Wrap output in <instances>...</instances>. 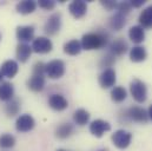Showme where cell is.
I'll return each instance as SVG.
<instances>
[{
    "label": "cell",
    "instance_id": "obj_3",
    "mask_svg": "<svg viewBox=\"0 0 152 151\" xmlns=\"http://www.w3.org/2000/svg\"><path fill=\"white\" fill-rule=\"evenodd\" d=\"M130 92L137 103H144L148 98V87L140 79H133L130 84Z\"/></svg>",
    "mask_w": 152,
    "mask_h": 151
},
{
    "label": "cell",
    "instance_id": "obj_10",
    "mask_svg": "<svg viewBox=\"0 0 152 151\" xmlns=\"http://www.w3.org/2000/svg\"><path fill=\"white\" fill-rule=\"evenodd\" d=\"M115 80H117V77H115V71L113 69H107V70H104L99 78H98V81H99V85L103 87V89H110L114 86L115 84Z\"/></svg>",
    "mask_w": 152,
    "mask_h": 151
},
{
    "label": "cell",
    "instance_id": "obj_8",
    "mask_svg": "<svg viewBox=\"0 0 152 151\" xmlns=\"http://www.w3.org/2000/svg\"><path fill=\"white\" fill-rule=\"evenodd\" d=\"M52 48H53V44L47 37H38L33 39L32 50L36 53H41V54L48 53L52 51Z\"/></svg>",
    "mask_w": 152,
    "mask_h": 151
},
{
    "label": "cell",
    "instance_id": "obj_23",
    "mask_svg": "<svg viewBox=\"0 0 152 151\" xmlns=\"http://www.w3.org/2000/svg\"><path fill=\"white\" fill-rule=\"evenodd\" d=\"M126 24V18L124 14H120V13H114L113 15L110 18L109 20V26L111 30L113 31H120Z\"/></svg>",
    "mask_w": 152,
    "mask_h": 151
},
{
    "label": "cell",
    "instance_id": "obj_1",
    "mask_svg": "<svg viewBox=\"0 0 152 151\" xmlns=\"http://www.w3.org/2000/svg\"><path fill=\"white\" fill-rule=\"evenodd\" d=\"M81 47L83 50L91 51V50H99L107 45L109 43V34L105 31H97L90 32L84 34L81 38Z\"/></svg>",
    "mask_w": 152,
    "mask_h": 151
},
{
    "label": "cell",
    "instance_id": "obj_22",
    "mask_svg": "<svg viewBox=\"0 0 152 151\" xmlns=\"http://www.w3.org/2000/svg\"><path fill=\"white\" fill-rule=\"evenodd\" d=\"M129 37L133 43L140 44V43H143L145 40V31L140 25L132 26L129 30Z\"/></svg>",
    "mask_w": 152,
    "mask_h": 151
},
{
    "label": "cell",
    "instance_id": "obj_20",
    "mask_svg": "<svg viewBox=\"0 0 152 151\" xmlns=\"http://www.w3.org/2000/svg\"><path fill=\"white\" fill-rule=\"evenodd\" d=\"M37 2L34 0H24L17 4L15 8L20 14H31L37 8Z\"/></svg>",
    "mask_w": 152,
    "mask_h": 151
},
{
    "label": "cell",
    "instance_id": "obj_37",
    "mask_svg": "<svg viewBox=\"0 0 152 151\" xmlns=\"http://www.w3.org/2000/svg\"><path fill=\"white\" fill-rule=\"evenodd\" d=\"M2 78H4V76H2V73L0 72V83H2Z\"/></svg>",
    "mask_w": 152,
    "mask_h": 151
},
{
    "label": "cell",
    "instance_id": "obj_34",
    "mask_svg": "<svg viewBox=\"0 0 152 151\" xmlns=\"http://www.w3.org/2000/svg\"><path fill=\"white\" fill-rule=\"evenodd\" d=\"M100 4H102L106 10H109V11L117 8V2L113 1V0H102Z\"/></svg>",
    "mask_w": 152,
    "mask_h": 151
},
{
    "label": "cell",
    "instance_id": "obj_25",
    "mask_svg": "<svg viewBox=\"0 0 152 151\" xmlns=\"http://www.w3.org/2000/svg\"><path fill=\"white\" fill-rule=\"evenodd\" d=\"M83 47H81V43L77 39H72L70 41H67L65 45H64V52L66 54H70V56H77L81 52Z\"/></svg>",
    "mask_w": 152,
    "mask_h": 151
},
{
    "label": "cell",
    "instance_id": "obj_35",
    "mask_svg": "<svg viewBox=\"0 0 152 151\" xmlns=\"http://www.w3.org/2000/svg\"><path fill=\"white\" fill-rule=\"evenodd\" d=\"M130 2L132 5V7H140V6H143L145 4L144 0H131Z\"/></svg>",
    "mask_w": 152,
    "mask_h": 151
},
{
    "label": "cell",
    "instance_id": "obj_7",
    "mask_svg": "<svg viewBox=\"0 0 152 151\" xmlns=\"http://www.w3.org/2000/svg\"><path fill=\"white\" fill-rule=\"evenodd\" d=\"M110 130H111V124L104 119H96L90 124V132L98 138L103 137L104 133Z\"/></svg>",
    "mask_w": 152,
    "mask_h": 151
},
{
    "label": "cell",
    "instance_id": "obj_30",
    "mask_svg": "<svg viewBox=\"0 0 152 151\" xmlns=\"http://www.w3.org/2000/svg\"><path fill=\"white\" fill-rule=\"evenodd\" d=\"M115 63V57L113 54H111L110 52H107L99 62V67L104 69V70H107V69H111L112 65Z\"/></svg>",
    "mask_w": 152,
    "mask_h": 151
},
{
    "label": "cell",
    "instance_id": "obj_27",
    "mask_svg": "<svg viewBox=\"0 0 152 151\" xmlns=\"http://www.w3.org/2000/svg\"><path fill=\"white\" fill-rule=\"evenodd\" d=\"M73 120L75 123L83 126V125H86L90 120V113L87 112L85 109H78L73 113Z\"/></svg>",
    "mask_w": 152,
    "mask_h": 151
},
{
    "label": "cell",
    "instance_id": "obj_36",
    "mask_svg": "<svg viewBox=\"0 0 152 151\" xmlns=\"http://www.w3.org/2000/svg\"><path fill=\"white\" fill-rule=\"evenodd\" d=\"M148 113H149V118L152 120V104L150 105V108H149V110H148Z\"/></svg>",
    "mask_w": 152,
    "mask_h": 151
},
{
    "label": "cell",
    "instance_id": "obj_26",
    "mask_svg": "<svg viewBox=\"0 0 152 151\" xmlns=\"http://www.w3.org/2000/svg\"><path fill=\"white\" fill-rule=\"evenodd\" d=\"M5 112L8 117H14L20 112V102L15 98L11 99L5 105Z\"/></svg>",
    "mask_w": 152,
    "mask_h": 151
},
{
    "label": "cell",
    "instance_id": "obj_13",
    "mask_svg": "<svg viewBox=\"0 0 152 151\" xmlns=\"http://www.w3.org/2000/svg\"><path fill=\"white\" fill-rule=\"evenodd\" d=\"M129 46H127V43L123 39V38H117L115 40H113L111 44H110V47H109V52L111 54H113L114 57H119V56H123L126 51H127Z\"/></svg>",
    "mask_w": 152,
    "mask_h": 151
},
{
    "label": "cell",
    "instance_id": "obj_17",
    "mask_svg": "<svg viewBox=\"0 0 152 151\" xmlns=\"http://www.w3.org/2000/svg\"><path fill=\"white\" fill-rule=\"evenodd\" d=\"M27 87L33 92H40L45 87V77L39 75H32L27 80Z\"/></svg>",
    "mask_w": 152,
    "mask_h": 151
},
{
    "label": "cell",
    "instance_id": "obj_28",
    "mask_svg": "<svg viewBox=\"0 0 152 151\" xmlns=\"http://www.w3.org/2000/svg\"><path fill=\"white\" fill-rule=\"evenodd\" d=\"M127 92L123 86H114L111 90V98L115 103H121L126 99Z\"/></svg>",
    "mask_w": 152,
    "mask_h": 151
},
{
    "label": "cell",
    "instance_id": "obj_40",
    "mask_svg": "<svg viewBox=\"0 0 152 151\" xmlns=\"http://www.w3.org/2000/svg\"><path fill=\"white\" fill-rule=\"evenodd\" d=\"M0 39H1V36H0Z\"/></svg>",
    "mask_w": 152,
    "mask_h": 151
},
{
    "label": "cell",
    "instance_id": "obj_5",
    "mask_svg": "<svg viewBox=\"0 0 152 151\" xmlns=\"http://www.w3.org/2000/svg\"><path fill=\"white\" fill-rule=\"evenodd\" d=\"M60 27H61V14L60 13H53L46 20L45 26H44V31L47 36H54L60 31Z\"/></svg>",
    "mask_w": 152,
    "mask_h": 151
},
{
    "label": "cell",
    "instance_id": "obj_39",
    "mask_svg": "<svg viewBox=\"0 0 152 151\" xmlns=\"http://www.w3.org/2000/svg\"><path fill=\"white\" fill-rule=\"evenodd\" d=\"M57 151H66V150H64V149H58Z\"/></svg>",
    "mask_w": 152,
    "mask_h": 151
},
{
    "label": "cell",
    "instance_id": "obj_12",
    "mask_svg": "<svg viewBox=\"0 0 152 151\" xmlns=\"http://www.w3.org/2000/svg\"><path fill=\"white\" fill-rule=\"evenodd\" d=\"M48 105L51 109L56 110V111H63L65 109H67L69 106V102L67 99L63 96V95H52L48 98Z\"/></svg>",
    "mask_w": 152,
    "mask_h": 151
},
{
    "label": "cell",
    "instance_id": "obj_2",
    "mask_svg": "<svg viewBox=\"0 0 152 151\" xmlns=\"http://www.w3.org/2000/svg\"><path fill=\"white\" fill-rule=\"evenodd\" d=\"M120 116L124 117V122H137V123H146L149 118V113L145 109L140 106H131L125 110Z\"/></svg>",
    "mask_w": 152,
    "mask_h": 151
},
{
    "label": "cell",
    "instance_id": "obj_14",
    "mask_svg": "<svg viewBox=\"0 0 152 151\" xmlns=\"http://www.w3.org/2000/svg\"><path fill=\"white\" fill-rule=\"evenodd\" d=\"M34 27L33 26H18L17 27V31H15V34L19 41L21 43H26V41H30L32 40L34 37Z\"/></svg>",
    "mask_w": 152,
    "mask_h": 151
},
{
    "label": "cell",
    "instance_id": "obj_11",
    "mask_svg": "<svg viewBox=\"0 0 152 151\" xmlns=\"http://www.w3.org/2000/svg\"><path fill=\"white\" fill-rule=\"evenodd\" d=\"M69 11L76 19L83 18L87 12L86 1H84V0H75V1H72L69 5Z\"/></svg>",
    "mask_w": 152,
    "mask_h": 151
},
{
    "label": "cell",
    "instance_id": "obj_31",
    "mask_svg": "<svg viewBox=\"0 0 152 151\" xmlns=\"http://www.w3.org/2000/svg\"><path fill=\"white\" fill-rule=\"evenodd\" d=\"M131 10H132V5L130 1H121V2L117 4V11L120 14L126 15L127 13H130Z\"/></svg>",
    "mask_w": 152,
    "mask_h": 151
},
{
    "label": "cell",
    "instance_id": "obj_15",
    "mask_svg": "<svg viewBox=\"0 0 152 151\" xmlns=\"http://www.w3.org/2000/svg\"><path fill=\"white\" fill-rule=\"evenodd\" d=\"M32 46H30L28 44L26 43H20L18 46H17V59L20 62V63H26L28 60V58L31 57V53H32Z\"/></svg>",
    "mask_w": 152,
    "mask_h": 151
},
{
    "label": "cell",
    "instance_id": "obj_6",
    "mask_svg": "<svg viewBox=\"0 0 152 151\" xmlns=\"http://www.w3.org/2000/svg\"><path fill=\"white\" fill-rule=\"evenodd\" d=\"M132 139V135L125 130H117L112 135V142L118 149H126Z\"/></svg>",
    "mask_w": 152,
    "mask_h": 151
},
{
    "label": "cell",
    "instance_id": "obj_24",
    "mask_svg": "<svg viewBox=\"0 0 152 151\" xmlns=\"http://www.w3.org/2000/svg\"><path fill=\"white\" fill-rule=\"evenodd\" d=\"M73 131H75V126L71 123H63L57 128L56 136L59 139H66L73 133Z\"/></svg>",
    "mask_w": 152,
    "mask_h": 151
},
{
    "label": "cell",
    "instance_id": "obj_21",
    "mask_svg": "<svg viewBox=\"0 0 152 151\" xmlns=\"http://www.w3.org/2000/svg\"><path fill=\"white\" fill-rule=\"evenodd\" d=\"M148 52L143 46H134L130 50V59L133 63H142L146 59Z\"/></svg>",
    "mask_w": 152,
    "mask_h": 151
},
{
    "label": "cell",
    "instance_id": "obj_33",
    "mask_svg": "<svg viewBox=\"0 0 152 151\" xmlns=\"http://www.w3.org/2000/svg\"><path fill=\"white\" fill-rule=\"evenodd\" d=\"M38 5L39 7L46 10V11H51L56 7V1L54 0H39Z\"/></svg>",
    "mask_w": 152,
    "mask_h": 151
},
{
    "label": "cell",
    "instance_id": "obj_38",
    "mask_svg": "<svg viewBox=\"0 0 152 151\" xmlns=\"http://www.w3.org/2000/svg\"><path fill=\"white\" fill-rule=\"evenodd\" d=\"M98 151H107V149H100V150H98Z\"/></svg>",
    "mask_w": 152,
    "mask_h": 151
},
{
    "label": "cell",
    "instance_id": "obj_16",
    "mask_svg": "<svg viewBox=\"0 0 152 151\" xmlns=\"http://www.w3.org/2000/svg\"><path fill=\"white\" fill-rule=\"evenodd\" d=\"M18 70H19V66H18V63L15 60H6L1 65L0 72L2 73L4 77L13 78V77H15V75L18 73Z\"/></svg>",
    "mask_w": 152,
    "mask_h": 151
},
{
    "label": "cell",
    "instance_id": "obj_19",
    "mask_svg": "<svg viewBox=\"0 0 152 151\" xmlns=\"http://www.w3.org/2000/svg\"><path fill=\"white\" fill-rule=\"evenodd\" d=\"M138 21L143 29H152V5L148 6L142 11Z\"/></svg>",
    "mask_w": 152,
    "mask_h": 151
},
{
    "label": "cell",
    "instance_id": "obj_4",
    "mask_svg": "<svg viewBox=\"0 0 152 151\" xmlns=\"http://www.w3.org/2000/svg\"><path fill=\"white\" fill-rule=\"evenodd\" d=\"M65 63L60 59L51 60L46 64V76L51 79H59L65 75Z\"/></svg>",
    "mask_w": 152,
    "mask_h": 151
},
{
    "label": "cell",
    "instance_id": "obj_29",
    "mask_svg": "<svg viewBox=\"0 0 152 151\" xmlns=\"http://www.w3.org/2000/svg\"><path fill=\"white\" fill-rule=\"evenodd\" d=\"M15 145V138L11 133H4L0 136V148L1 149H11Z\"/></svg>",
    "mask_w": 152,
    "mask_h": 151
},
{
    "label": "cell",
    "instance_id": "obj_9",
    "mask_svg": "<svg viewBox=\"0 0 152 151\" xmlns=\"http://www.w3.org/2000/svg\"><path fill=\"white\" fill-rule=\"evenodd\" d=\"M36 125V120L31 114H21L20 117H18L17 122H15V129L20 132H27L31 131Z\"/></svg>",
    "mask_w": 152,
    "mask_h": 151
},
{
    "label": "cell",
    "instance_id": "obj_18",
    "mask_svg": "<svg viewBox=\"0 0 152 151\" xmlns=\"http://www.w3.org/2000/svg\"><path fill=\"white\" fill-rule=\"evenodd\" d=\"M14 96V87L10 81H4L0 84V100L1 102H10L13 99Z\"/></svg>",
    "mask_w": 152,
    "mask_h": 151
},
{
    "label": "cell",
    "instance_id": "obj_32",
    "mask_svg": "<svg viewBox=\"0 0 152 151\" xmlns=\"http://www.w3.org/2000/svg\"><path fill=\"white\" fill-rule=\"evenodd\" d=\"M46 64H44L42 62H37L33 65V70H32V75H39L45 76L46 73Z\"/></svg>",
    "mask_w": 152,
    "mask_h": 151
}]
</instances>
